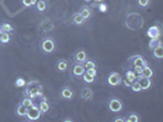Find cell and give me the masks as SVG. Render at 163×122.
<instances>
[{"instance_id":"cell-3","label":"cell","mask_w":163,"mask_h":122,"mask_svg":"<svg viewBox=\"0 0 163 122\" xmlns=\"http://www.w3.org/2000/svg\"><path fill=\"white\" fill-rule=\"evenodd\" d=\"M41 48H42V50H43L44 53L50 54V53H53L54 49H55V43H54L53 39L46 38V39H43V42H42V44H41Z\"/></svg>"},{"instance_id":"cell-15","label":"cell","mask_w":163,"mask_h":122,"mask_svg":"<svg viewBox=\"0 0 163 122\" xmlns=\"http://www.w3.org/2000/svg\"><path fill=\"white\" fill-rule=\"evenodd\" d=\"M138 77H145V78H152L153 77V71L151 70V67H148L147 65L142 67V71L141 73L138 76Z\"/></svg>"},{"instance_id":"cell-1","label":"cell","mask_w":163,"mask_h":122,"mask_svg":"<svg viewBox=\"0 0 163 122\" xmlns=\"http://www.w3.org/2000/svg\"><path fill=\"white\" fill-rule=\"evenodd\" d=\"M25 94H27L29 98L35 99V98H42L43 97V88L39 82L37 81H31L26 83V90Z\"/></svg>"},{"instance_id":"cell-25","label":"cell","mask_w":163,"mask_h":122,"mask_svg":"<svg viewBox=\"0 0 163 122\" xmlns=\"http://www.w3.org/2000/svg\"><path fill=\"white\" fill-rule=\"evenodd\" d=\"M21 104H22V105H25L26 108H29V106L33 105V99L29 98V97L23 98V99H22V101H21Z\"/></svg>"},{"instance_id":"cell-9","label":"cell","mask_w":163,"mask_h":122,"mask_svg":"<svg viewBox=\"0 0 163 122\" xmlns=\"http://www.w3.org/2000/svg\"><path fill=\"white\" fill-rule=\"evenodd\" d=\"M85 71H86L85 66H83L82 64H80V63H77V64H75V65L73 66V75H74L75 77H81V76L85 73Z\"/></svg>"},{"instance_id":"cell-21","label":"cell","mask_w":163,"mask_h":122,"mask_svg":"<svg viewBox=\"0 0 163 122\" xmlns=\"http://www.w3.org/2000/svg\"><path fill=\"white\" fill-rule=\"evenodd\" d=\"M73 22H74L75 24H82V23L85 22V18L81 16L80 12H77V14H75V15L73 16Z\"/></svg>"},{"instance_id":"cell-28","label":"cell","mask_w":163,"mask_h":122,"mask_svg":"<svg viewBox=\"0 0 163 122\" xmlns=\"http://www.w3.org/2000/svg\"><path fill=\"white\" fill-rule=\"evenodd\" d=\"M162 43H161V40H159V38H157V39H151L150 40V43H148V48L152 50L153 48H156L157 45H161Z\"/></svg>"},{"instance_id":"cell-4","label":"cell","mask_w":163,"mask_h":122,"mask_svg":"<svg viewBox=\"0 0 163 122\" xmlns=\"http://www.w3.org/2000/svg\"><path fill=\"white\" fill-rule=\"evenodd\" d=\"M108 109L112 111V112H120L121 109H123V103L121 100L117 99V98H113L109 100L108 103Z\"/></svg>"},{"instance_id":"cell-39","label":"cell","mask_w":163,"mask_h":122,"mask_svg":"<svg viewBox=\"0 0 163 122\" xmlns=\"http://www.w3.org/2000/svg\"><path fill=\"white\" fill-rule=\"evenodd\" d=\"M64 122H73V118H64Z\"/></svg>"},{"instance_id":"cell-34","label":"cell","mask_w":163,"mask_h":122,"mask_svg":"<svg viewBox=\"0 0 163 122\" xmlns=\"http://www.w3.org/2000/svg\"><path fill=\"white\" fill-rule=\"evenodd\" d=\"M86 73H88V75H91V76H97V70L93 67V69H86V71H85Z\"/></svg>"},{"instance_id":"cell-40","label":"cell","mask_w":163,"mask_h":122,"mask_svg":"<svg viewBox=\"0 0 163 122\" xmlns=\"http://www.w3.org/2000/svg\"><path fill=\"white\" fill-rule=\"evenodd\" d=\"M2 33H3V29H2V27H0V36H2Z\"/></svg>"},{"instance_id":"cell-37","label":"cell","mask_w":163,"mask_h":122,"mask_svg":"<svg viewBox=\"0 0 163 122\" xmlns=\"http://www.w3.org/2000/svg\"><path fill=\"white\" fill-rule=\"evenodd\" d=\"M121 83L125 85V87H130V85H131V82H129L126 78H124V79H121Z\"/></svg>"},{"instance_id":"cell-18","label":"cell","mask_w":163,"mask_h":122,"mask_svg":"<svg viewBox=\"0 0 163 122\" xmlns=\"http://www.w3.org/2000/svg\"><path fill=\"white\" fill-rule=\"evenodd\" d=\"M26 114H27V108H26L25 105L20 104V105L16 108V115L20 116V117H25Z\"/></svg>"},{"instance_id":"cell-10","label":"cell","mask_w":163,"mask_h":122,"mask_svg":"<svg viewBox=\"0 0 163 122\" xmlns=\"http://www.w3.org/2000/svg\"><path fill=\"white\" fill-rule=\"evenodd\" d=\"M80 95H81V98H82L85 101H88V100H91V99L93 98V92H92V89H90L88 87H85V88L81 89Z\"/></svg>"},{"instance_id":"cell-14","label":"cell","mask_w":163,"mask_h":122,"mask_svg":"<svg viewBox=\"0 0 163 122\" xmlns=\"http://www.w3.org/2000/svg\"><path fill=\"white\" fill-rule=\"evenodd\" d=\"M41 28L42 30H44V32H50V30H53L54 28V23L49 20H44L41 22Z\"/></svg>"},{"instance_id":"cell-38","label":"cell","mask_w":163,"mask_h":122,"mask_svg":"<svg viewBox=\"0 0 163 122\" xmlns=\"http://www.w3.org/2000/svg\"><path fill=\"white\" fill-rule=\"evenodd\" d=\"M114 121L115 122H124L125 121V117H117V118H114Z\"/></svg>"},{"instance_id":"cell-36","label":"cell","mask_w":163,"mask_h":122,"mask_svg":"<svg viewBox=\"0 0 163 122\" xmlns=\"http://www.w3.org/2000/svg\"><path fill=\"white\" fill-rule=\"evenodd\" d=\"M138 76L141 73V71H142V67H139V66H134V70H133Z\"/></svg>"},{"instance_id":"cell-41","label":"cell","mask_w":163,"mask_h":122,"mask_svg":"<svg viewBox=\"0 0 163 122\" xmlns=\"http://www.w3.org/2000/svg\"><path fill=\"white\" fill-rule=\"evenodd\" d=\"M94 2H98L100 3V2H102V0H94Z\"/></svg>"},{"instance_id":"cell-17","label":"cell","mask_w":163,"mask_h":122,"mask_svg":"<svg viewBox=\"0 0 163 122\" xmlns=\"http://www.w3.org/2000/svg\"><path fill=\"white\" fill-rule=\"evenodd\" d=\"M125 78L129 81V82H134V81H136L138 79V75L133 71V70H129V71H126V73H125Z\"/></svg>"},{"instance_id":"cell-5","label":"cell","mask_w":163,"mask_h":122,"mask_svg":"<svg viewBox=\"0 0 163 122\" xmlns=\"http://www.w3.org/2000/svg\"><path fill=\"white\" fill-rule=\"evenodd\" d=\"M107 82H108L109 85L117 87V85H119L121 83V76L118 72H112V73H109L108 78H107Z\"/></svg>"},{"instance_id":"cell-16","label":"cell","mask_w":163,"mask_h":122,"mask_svg":"<svg viewBox=\"0 0 163 122\" xmlns=\"http://www.w3.org/2000/svg\"><path fill=\"white\" fill-rule=\"evenodd\" d=\"M152 50H153V56L156 59H163V47H162V44L161 45H157Z\"/></svg>"},{"instance_id":"cell-2","label":"cell","mask_w":163,"mask_h":122,"mask_svg":"<svg viewBox=\"0 0 163 122\" xmlns=\"http://www.w3.org/2000/svg\"><path fill=\"white\" fill-rule=\"evenodd\" d=\"M41 115L42 112L39 111L38 109V105H32L29 108H27V114H26V117L29 120V121H37L41 118Z\"/></svg>"},{"instance_id":"cell-13","label":"cell","mask_w":163,"mask_h":122,"mask_svg":"<svg viewBox=\"0 0 163 122\" xmlns=\"http://www.w3.org/2000/svg\"><path fill=\"white\" fill-rule=\"evenodd\" d=\"M75 61L76 63H80V64H83L85 61L87 60V54L85 50H79L76 54H75Z\"/></svg>"},{"instance_id":"cell-43","label":"cell","mask_w":163,"mask_h":122,"mask_svg":"<svg viewBox=\"0 0 163 122\" xmlns=\"http://www.w3.org/2000/svg\"><path fill=\"white\" fill-rule=\"evenodd\" d=\"M85 2H91V0H85Z\"/></svg>"},{"instance_id":"cell-29","label":"cell","mask_w":163,"mask_h":122,"mask_svg":"<svg viewBox=\"0 0 163 122\" xmlns=\"http://www.w3.org/2000/svg\"><path fill=\"white\" fill-rule=\"evenodd\" d=\"M130 88L133 89V92H141V90H142L138 81H134V82L131 83V85H130Z\"/></svg>"},{"instance_id":"cell-12","label":"cell","mask_w":163,"mask_h":122,"mask_svg":"<svg viewBox=\"0 0 163 122\" xmlns=\"http://www.w3.org/2000/svg\"><path fill=\"white\" fill-rule=\"evenodd\" d=\"M38 109H39V111H41L42 114H47V112L49 111L50 105L48 104V101H47V99H46L44 97H42V100H41V103L38 104Z\"/></svg>"},{"instance_id":"cell-32","label":"cell","mask_w":163,"mask_h":122,"mask_svg":"<svg viewBox=\"0 0 163 122\" xmlns=\"http://www.w3.org/2000/svg\"><path fill=\"white\" fill-rule=\"evenodd\" d=\"M35 0H22V5L26 6V8H29L32 5H35Z\"/></svg>"},{"instance_id":"cell-19","label":"cell","mask_w":163,"mask_h":122,"mask_svg":"<svg viewBox=\"0 0 163 122\" xmlns=\"http://www.w3.org/2000/svg\"><path fill=\"white\" fill-rule=\"evenodd\" d=\"M80 14H81V16H82L85 20H88V18L91 17V15H92V11H91V9H90V8L85 6V8H82V9H81Z\"/></svg>"},{"instance_id":"cell-35","label":"cell","mask_w":163,"mask_h":122,"mask_svg":"<svg viewBox=\"0 0 163 122\" xmlns=\"http://www.w3.org/2000/svg\"><path fill=\"white\" fill-rule=\"evenodd\" d=\"M98 9H100V11H101V12H107V10H108L107 5H106V4H103V3H101V4H100Z\"/></svg>"},{"instance_id":"cell-20","label":"cell","mask_w":163,"mask_h":122,"mask_svg":"<svg viewBox=\"0 0 163 122\" xmlns=\"http://www.w3.org/2000/svg\"><path fill=\"white\" fill-rule=\"evenodd\" d=\"M56 69H58V71H60V72L66 71V70H68V63H66L65 60H60L59 63L56 64Z\"/></svg>"},{"instance_id":"cell-22","label":"cell","mask_w":163,"mask_h":122,"mask_svg":"<svg viewBox=\"0 0 163 122\" xmlns=\"http://www.w3.org/2000/svg\"><path fill=\"white\" fill-rule=\"evenodd\" d=\"M125 121H127V122H139L140 121V117H139V115L138 114H130L127 117H125Z\"/></svg>"},{"instance_id":"cell-11","label":"cell","mask_w":163,"mask_h":122,"mask_svg":"<svg viewBox=\"0 0 163 122\" xmlns=\"http://www.w3.org/2000/svg\"><path fill=\"white\" fill-rule=\"evenodd\" d=\"M138 82H139V84H140V87H141V89H144V90H146V89H150L151 88V78H145V77H138V79H136Z\"/></svg>"},{"instance_id":"cell-33","label":"cell","mask_w":163,"mask_h":122,"mask_svg":"<svg viewBox=\"0 0 163 122\" xmlns=\"http://www.w3.org/2000/svg\"><path fill=\"white\" fill-rule=\"evenodd\" d=\"M138 4L140 8H146L150 4V0H138Z\"/></svg>"},{"instance_id":"cell-42","label":"cell","mask_w":163,"mask_h":122,"mask_svg":"<svg viewBox=\"0 0 163 122\" xmlns=\"http://www.w3.org/2000/svg\"><path fill=\"white\" fill-rule=\"evenodd\" d=\"M37 2H39V0H35V3H37Z\"/></svg>"},{"instance_id":"cell-24","label":"cell","mask_w":163,"mask_h":122,"mask_svg":"<svg viewBox=\"0 0 163 122\" xmlns=\"http://www.w3.org/2000/svg\"><path fill=\"white\" fill-rule=\"evenodd\" d=\"M81 77H82V79H83L85 83H92V82L94 81V78H96L94 76H91V75H88V73H86V72H85Z\"/></svg>"},{"instance_id":"cell-30","label":"cell","mask_w":163,"mask_h":122,"mask_svg":"<svg viewBox=\"0 0 163 122\" xmlns=\"http://www.w3.org/2000/svg\"><path fill=\"white\" fill-rule=\"evenodd\" d=\"M15 85H16V87H19V88L25 87V85H26V81H25L22 77H20V78H17V79L15 81Z\"/></svg>"},{"instance_id":"cell-7","label":"cell","mask_w":163,"mask_h":122,"mask_svg":"<svg viewBox=\"0 0 163 122\" xmlns=\"http://www.w3.org/2000/svg\"><path fill=\"white\" fill-rule=\"evenodd\" d=\"M130 61L134 64V66H139V67H144L147 65V61L141 56V55H135L130 59Z\"/></svg>"},{"instance_id":"cell-6","label":"cell","mask_w":163,"mask_h":122,"mask_svg":"<svg viewBox=\"0 0 163 122\" xmlns=\"http://www.w3.org/2000/svg\"><path fill=\"white\" fill-rule=\"evenodd\" d=\"M60 97L65 100H71L74 98V92L71 88L69 87H64L61 90H60Z\"/></svg>"},{"instance_id":"cell-26","label":"cell","mask_w":163,"mask_h":122,"mask_svg":"<svg viewBox=\"0 0 163 122\" xmlns=\"http://www.w3.org/2000/svg\"><path fill=\"white\" fill-rule=\"evenodd\" d=\"M36 8H37L38 11H44L46 8H47V4H46L44 0H39V2L36 3Z\"/></svg>"},{"instance_id":"cell-8","label":"cell","mask_w":163,"mask_h":122,"mask_svg":"<svg viewBox=\"0 0 163 122\" xmlns=\"http://www.w3.org/2000/svg\"><path fill=\"white\" fill-rule=\"evenodd\" d=\"M147 36H148L151 39H157V38H159V36H161V29H159V27H157V26L150 27L148 30H147Z\"/></svg>"},{"instance_id":"cell-31","label":"cell","mask_w":163,"mask_h":122,"mask_svg":"<svg viewBox=\"0 0 163 122\" xmlns=\"http://www.w3.org/2000/svg\"><path fill=\"white\" fill-rule=\"evenodd\" d=\"M83 64H85V65H83L85 69H93V67L96 69V64L93 63V61H91V60H86Z\"/></svg>"},{"instance_id":"cell-27","label":"cell","mask_w":163,"mask_h":122,"mask_svg":"<svg viewBox=\"0 0 163 122\" xmlns=\"http://www.w3.org/2000/svg\"><path fill=\"white\" fill-rule=\"evenodd\" d=\"M0 42L4 43V44L9 43V42H10V34H9V33H6V32H3V33H2V36H0Z\"/></svg>"},{"instance_id":"cell-23","label":"cell","mask_w":163,"mask_h":122,"mask_svg":"<svg viewBox=\"0 0 163 122\" xmlns=\"http://www.w3.org/2000/svg\"><path fill=\"white\" fill-rule=\"evenodd\" d=\"M0 27H2L3 32H6V33H10L14 30V27L10 23H3V24H0Z\"/></svg>"}]
</instances>
